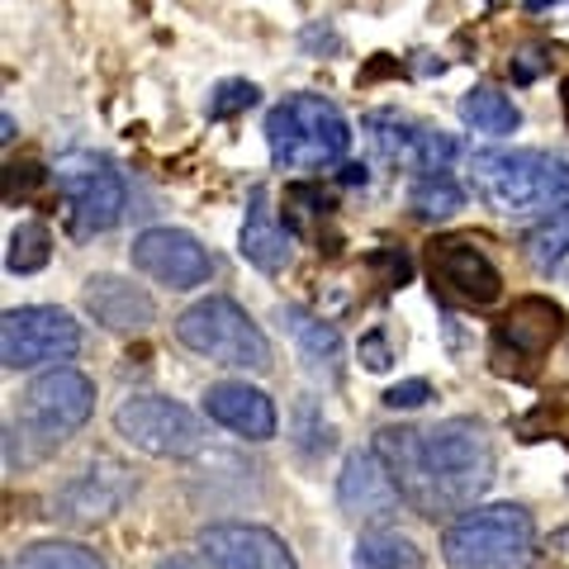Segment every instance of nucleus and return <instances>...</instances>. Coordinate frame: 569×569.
<instances>
[{
	"label": "nucleus",
	"instance_id": "1",
	"mask_svg": "<svg viewBox=\"0 0 569 569\" xmlns=\"http://www.w3.org/2000/svg\"><path fill=\"white\" fill-rule=\"evenodd\" d=\"M470 186L508 219L556 213L569 204V162L537 148H485L470 157Z\"/></svg>",
	"mask_w": 569,
	"mask_h": 569
},
{
	"label": "nucleus",
	"instance_id": "2",
	"mask_svg": "<svg viewBox=\"0 0 569 569\" xmlns=\"http://www.w3.org/2000/svg\"><path fill=\"white\" fill-rule=\"evenodd\" d=\"M422 475L432 493V518L470 512L475 498L493 485V447L485 427L470 418H447L422 432Z\"/></svg>",
	"mask_w": 569,
	"mask_h": 569
},
{
	"label": "nucleus",
	"instance_id": "3",
	"mask_svg": "<svg viewBox=\"0 0 569 569\" xmlns=\"http://www.w3.org/2000/svg\"><path fill=\"white\" fill-rule=\"evenodd\" d=\"M266 148L280 171H318L342 162L351 129L342 110L323 96H290L266 114Z\"/></svg>",
	"mask_w": 569,
	"mask_h": 569
},
{
	"label": "nucleus",
	"instance_id": "4",
	"mask_svg": "<svg viewBox=\"0 0 569 569\" xmlns=\"http://www.w3.org/2000/svg\"><path fill=\"white\" fill-rule=\"evenodd\" d=\"M441 556L451 569H527L537 556V527L518 503L470 508L447 527Z\"/></svg>",
	"mask_w": 569,
	"mask_h": 569
},
{
	"label": "nucleus",
	"instance_id": "5",
	"mask_svg": "<svg viewBox=\"0 0 569 569\" xmlns=\"http://www.w3.org/2000/svg\"><path fill=\"white\" fill-rule=\"evenodd\" d=\"M176 337H181V347H190L194 356H204L213 366L252 370V376L271 370V342H266V332L252 323V313L223 295L194 299V305L176 318Z\"/></svg>",
	"mask_w": 569,
	"mask_h": 569
},
{
	"label": "nucleus",
	"instance_id": "6",
	"mask_svg": "<svg viewBox=\"0 0 569 569\" xmlns=\"http://www.w3.org/2000/svg\"><path fill=\"white\" fill-rule=\"evenodd\" d=\"M91 413H96V380L71 366H58L24 389L20 422H6V437L33 441V460H39L58 451L71 432H81Z\"/></svg>",
	"mask_w": 569,
	"mask_h": 569
},
{
	"label": "nucleus",
	"instance_id": "7",
	"mask_svg": "<svg viewBox=\"0 0 569 569\" xmlns=\"http://www.w3.org/2000/svg\"><path fill=\"white\" fill-rule=\"evenodd\" d=\"M560 337H565V309L546 295H527L493 323L489 361H493L498 376L527 380V376H537V366L546 361Z\"/></svg>",
	"mask_w": 569,
	"mask_h": 569
},
{
	"label": "nucleus",
	"instance_id": "8",
	"mask_svg": "<svg viewBox=\"0 0 569 569\" xmlns=\"http://www.w3.org/2000/svg\"><path fill=\"white\" fill-rule=\"evenodd\" d=\"M52 181H58V190L67 194L71 223H77L81 238L110 233V228L123 219V209H129V186H123V176L110 157L67 152L62 162L52 167Z\"/></svg>",
	"mask_w": 569,
	"mask_h": 569
},
{
	"label": "nucleus",
	"instance_id": "9",
	"mask_svg": "<svg viewBox=\"0 0 569 569\" xmlns=\"http://www.w3.org/2000/svg\"><path fill=\"white\" fill-rule=\"evenodd\" d=\"M81 351V323L67 309L52 305H29V309H6L0 318V361L6 370H33L71 361Z\"/></svg>",
	"mask_w": 569,
	"mask_h": 569
},
{
	"label": "nucleus",
	"instance_id": "10",
	"mask_svg": "<svg viewBox=\"0 0 569 569\" xmlns=\"http://www.w3.org/2000/svg\"><path fill=\"white\" fill-rule=\"evenodd\" d=\"M114 427L129 447L157 460H186L204 447V427L186 403L162 395H133L114 408Z\"/></svg>",
	"mask_w": 569,
	"mask_h": 569
},
{
	"label": "nucleus",
	"instance_id": "11",
	"mask_svg": "<svg viewBox=\"0 0 569 569\" xmlns=\"http://www.w3.org/2000/svg\"><path fill=\"white\" fill-rule=\"evenodd\" d=\"M427 280L441 299L470 309H489L503 299V271L475 238H432L427 242Z\"/></svg>",
	"mask_w": 569,
	"mask_h": 569
},
{
	"label": "nucleus",
	"instance_id": "12",
	"mask_svg": "<svg viewBox=\"0 0 569 569\" xmlns=\"http://www.w3.org/2000/svg\"><path fill=\"white\" fill-rule=\"evenodd\" d=\"M366 133H370V142H376V152L385 157V162H395L403 171H418V176L447 171L460 157V142L451 133H441L422 119H408L399 110H370Z\"/></svg>",
	"mask_w": 569,
	"mask_h": 569
},
{
	"label": "nucleus",
	"instance_id": "13",
	"mask_svg": "<svg viewBox=\"0 0 569 569\" xmlns=\"http://www.w3.org/2000/svg\"><path fill=\"white\" fill-rule=\"evenodd\" d=\"M129 257H133V271L167 284V290H194V284H204L213 271L200 238H190L186 228H148V233L133 238Z\"/></svg>",
	"mask_w": 569,
	"mask_h": 569
},
{
	"label": "nucleus",
	"instance_id": "14",
	"mask_svg": "<svg viewBox=\"0 0 569 569\" xmlns=\"http://www.w3.org/2000/svg\"><path fill=\"white\" fill-rule=\"evenodd\" d=\"M133 489H138V479L129 470L114 466V460H100V466H86L58 493L52 512H58L62 522H71V527H96V522H110L114 512L133 498Z\"/></svg>",
	"mask_w": 569,
	"mask_h": 569
},
{
	"label": "nucleus",
	"instance_id": "15",
	"mask_svg": "<svg viewBox=\"0 0 569 569\" xmlns=\"http://www.w3.org/2000/svg\"><path fill=\"white\" fill-rule=\"evenodd\" d=\"M337 503H342L347 518L356 522H385L395 518L403 493L395 485V475H389V466L380 460V451H351L342 460V475H337Z\"/></svg>",
	"mask_w": 569,
	"mask_h": 569
},
{
	"label": "nucleus",
	"instance_id": "16",
	"mask_svg": "<svg viewBox=\"0 0 569 569\" xmlns=\"http://www.w3.org/2000/svg\"><path fill=\"white\" fill-rule=\"evenodd\" d=\"M200 550L213 569H295V556L276 531L252 522H213L200 531Z\"/></svg>",
	"mask_w": 569,
	"mask_h": 569
},
{
	"label": "nucleus",
	"instance_id": "17",
	"mask_svg": "<svg viewBox=\"0 0 569 569\" xmlns=\"http://www.w3.org/2000/svg\"><path fill=\"white\" fill-rule=\"evenodd\" d=\"M204 413L228 427V432H238L247 441H271L276 437V403L266 389L257 385H247V380H219V385H209L204 389Z\"/></svg>",
	"mask_w": 569,
	"mask_h": 569
},
{
	"label": "nucleus",
	"instance_id": "18",
	"mask_svg": "<svg viewBox=\"0 0 569 569\" xmlns=\"http://www.w3.org/2000/svg\"><path fill=\"white\" fill-rule=\"evenodd\" d=\"M81 305L100 328H110V332H148L152 318H157L152 295L142 290V284L123 280V276H91L86 290H81Z\"/></svg>",
	"mask_w": 569,
	"mask_h": 569
},
{
	"label": "nucleus",
	"instance_id": "19",
	"mask_svg": "<svg viewBox=\"0 0 569 569\" xmlns=\"http://www.w3.org/2000/svg\"><path fill=\"white\" fill-rule=\"evenodd\" d=\"M238 252H242V261H252L266 276H276L290 266V228H280L276 209H271V190L266 186H252V194H247Z\"/></svg>",
	"mask_w": 569,
	"mask_h": 569
},
{
	"label": "nucleus",
	"instance_id": "20",
	"mask_svg": "<svg viewBox=\"0 0 569 569\" xmlns=\"http://www.w3.org/2000/svg\"><path fill=\"white\" fill-rule=\"evenodd\" d=\"M376 451L395 475V485L403 493V503L432 518V493H427V475H422V432L418 427H380L376 432Z\"/></svg>",
	"mask_w": 569,
	"mask_h": 569
},
{
	"label": "nucleus",
	"instance_id": "21",
	"mask_svg": "<svg viewBox=\"0 0 569 569\" xmlns=\"http://www.w3.org/2000/svg\"><path fill=\"white\" fill-rule=\"evenodd\" d=\"M276 318H280V328L295 337V347H299V356H305V366L313 370V376L342 380V337H337L332 323H323L318 313L299 309V305H280Z\"/></svg>",
	"mask_w": 569,
	"mask_h": 569
},
{
	"label": "nucleus",
	"instance_id": "22",
	"mask_svg": "<svg viewBox=\"0 0 569 569\" xmlns=\"http://www.w3.org/2000/svg\"><path fill=\"white\" fill-rule=\"evenodd\" d=\"M460 119H466L475 133H489V138H508L522 129L518 104L503 91H493V86H475V91L460 96Z\"/></svg>",
	"mask_w": 569,
	"mask_h": 569
},
{
	"label": "nucleus",
	"instance_id": "23",
	"mask_svg": "<svg viewBox=\"0 0 569 569\" xmlns=\"http://www.w3.org/2000/svg\"><path fill=\"white\" fill-rule=\"evenodd\" d=\"M351 569H427L422 550L399 531H361Z\"/></svg>",
	"mask_w": 569,
	"mask_h": 569
},
{
	"label": "nucleus",
	"instance_id": "24",
	"mask_svg": "<svg viewBox=\"0 0 569 569\" xmlns=\"http://www.w3.org/2000/svg\"><path fill=\"white\" fill-rule=\"evenodd\" d=\"M466 204V190L456 186V176L437 171V176H413V186H408V213L422 223H441L451 219V213Z\"/></svg>",
	"mask_w": 569,
	"mask_h": 569
},
{
	"label": "nucleus",
	"instance_id": "25",
	"mask_svg": "<svg viewBox=\"0 0 569 569\" xmlns=\"http://www.w3.org/2000/svg\"><path fill=\"white\" fill-rule=\"evenodd\" d=\"M52 261V233L48 223H20L10 233V247H6V266L14 276H33L43 271V266Z\"/></svg>",
	"mask_w": 569,
	"mask_h": 569
},
{
	"label": "nucleus",
	"instance_id": "26",
	"mask_svg": "<svg viewBox=\"0 0 569 569\" xmlns=\"http://www.w3.org/2000/svg\"><path fill=\"white\" fill-rule=\"evenodd\" d=\"M522 247H527L531 266H541V271H546V266H556V261L569 252V204L556 209V213H546L537 228H527Z\"/></svg>",
	"mask_w": 569,
	"mask_h": 569
},
{
	"label": "nucleus",
	"instance_id": "27",
	"mask_svg": "<svg viewBox=\"0 0 569 569\" xmlns=\"http://www.w3.org/2000/svg\"><path fill=\"white\" fill-rule=\"evenodd\" d=\"M20 569H110V565L77 541H39V546L24 550Z\"/></svg>",
	"mask_w": 569,
	"mask_h": 569
},
{
	"label": "nucleus",
	"instance_id": "28",
	"mask_svg": "<svg viewBox=\"0 0 569 569\" xmlns=\"http://www.w3.org/2000/svg\"><path fill=\"white\" fill-rule=\"evenodd\" d=\"M261 100V91L252 81H219L209 91V100H204V114L209 119H228V114H242V110H252V104Z\"/></svg>",
	"mask_w": 569,
	"mask_h": 569
},
{
	"label": "nucleus",
	"instance_id": "29",
	"mask_svg": "<svg viewBox=\"0 0 569 569\" xmlns=\"http://www.w3.org/2000/svg\"><path fill=\"white\" fill-rule=\"evenodd\" d=\"M432 399V385L427 380H403L395 389H385V408H422Z\"/></svg>",
	"mask_w": 569,
	"mask_h": 569
},
{
	"label": "nucleus",
	"instance_id": "30",
	"mask_svg": "<svg viewBox=\"0 0 569 569\" xmlns=\"http://www.w3.org/2000/svg\"><path fill=\"white\" fill-rule=\"evenodd\" d=\"M361 361H366V370H389V361H395V351H389L380 328L361 337Z\"/></svg>",
	"mask_w": 569,
	"mask_h": 569
},
{
	"label": "nucleus",
	"instance_id": "31",
	"mask_svg": "<svg viewBox=\"0 0 569 569\" xmlns=\"http://www.w3.org/2000/svg\"><path fill=\"white\" fill-rule=\"evenodd\" d=\"M366 176H370V171H366V167H356V162L342 167V181H347V186H366Z\"/></svg>",
	"mask_w": 569,
	"mask_h": 569
},
{
	"label": "nucleus",
	"instance_id": "32",
	"mask_svg": "<svg viewBox=\"0 0 569 569\" xmlns=\"http://www.w3.org/2000/svg\"><path fill=\"white\" fill-rule=\"evenodd\" d=\"M157 569H200V565H194L190 556H171V560H162V565H157Z\"/></svg>",
	"mask_w": 569,
	"mask_h": 569
},
{
	"label": "nucleus",
	"instance_id": "33",
	"mask_svg": "<svg viewBox=\"0 0 569 569\" xmlns=\"http://www.w3.org/2000/svg\"><path fill=\"white\" fill-rule=\"evenodd\" d=\"M0 129H6L0 138H6V142H14V114H10V110H6V119H0Z\"/></svg>",
	"mask_w": 569,
	"mask_h": 569
},
{
	"label": "nucleus",
	"instance_id": "34",
	"mask_svg": "<svg viewBox=\"0 0 569 569\" xmlns=\"http://www.w3.org/2000/svg\"><path fill=\"white\" fill-rule=\"evenodd\" d=\"M560 104H565V123H569V77L560 81Z\"/></svg>",
	"mask_w": 569,
	"mask_h": 569
}]
</instances>
